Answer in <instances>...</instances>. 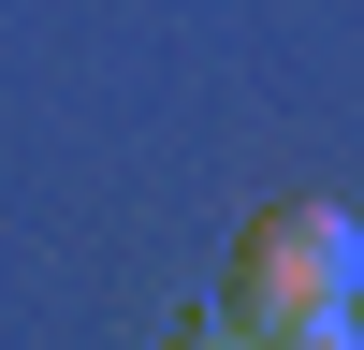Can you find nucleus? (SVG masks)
<instances>
[{"label":"nucleus","instance_id":"obj_1","mask_svg":"<svg viewBox=\"0 0 364 350\" xmlns=\"http://www.w3.org/2000/svg\"><path fill=\"white\" fill-rule=\"evenodd\" d=\"M364 307V219L350 204H248V233H233V292L219 321H248V336H306V321Z\"/></svg>","mask_w":364,"mask_h":350},{"label":"nucleus","instance_id":"obj_2","mask_svg":"<svg viewBox=\"0 0 364 350\" xmlns=\"http://www.w3.org/2000/svg\"><path fill=\"white\" fill-rule=\"evenodd\" d=\"M161 350H277V336H248V321H175Z\"/></svg>","mask_w":364,"mask_h":350},{"label":"nucleus","instance_id":"obj_3","mask_svg":"<svg viewBox=\"0 0 364 350\" xmlns=\"http://www.w3.org/2000/svg\"><path fill=\"white\" fill-rule=\"evenodd\" d=\"M277 350H364V307H336V321H306V336H277Z\"/></svg>","mask_w":364,"mask_h":350}]
</instances>
